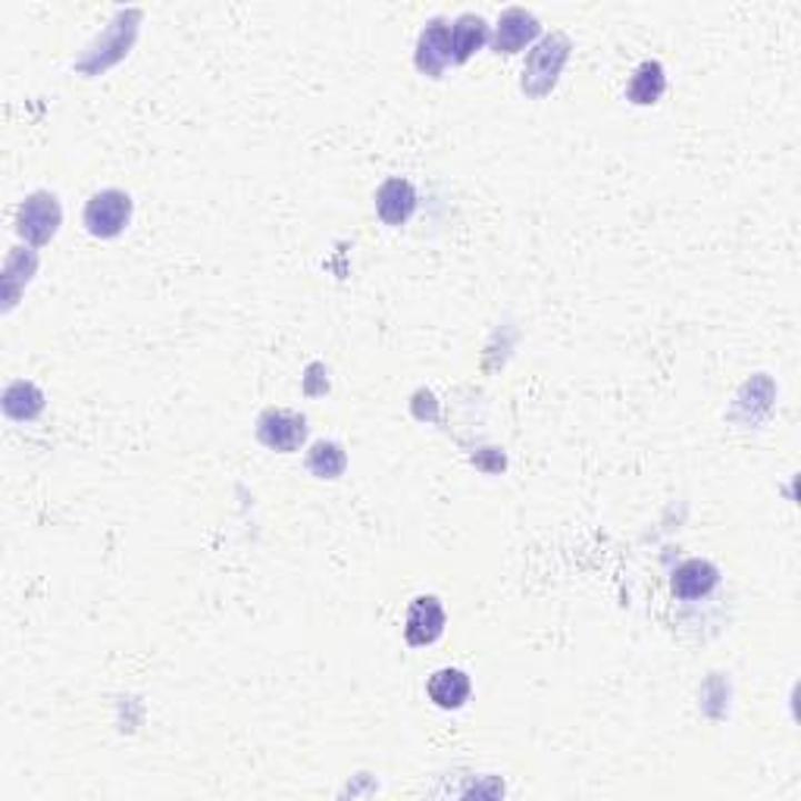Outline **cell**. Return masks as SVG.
<instances>
[{
  "label": "cell",
  "instance_id": "cell-1",
  "mask_svg": "<svg viewBox=\"0 0 801 801\" xmlns=\"http://www.w3.org/2000/svg\"><path fill=\"white\" fill-rule=\"evenodd\" d=\"M567 57H570V41L563 34H548L542 44H535L529 51L527 69H523V91L532 94V98L548 94L554 88V82H558Z\"/></svg>",
  "mask_w": 801,
  "mask_h": 801
},
{
  "label": "cell",
  "instance_id": "cell-2",
  "mask_svg": "<svg viewBox=\"0 0 801 801\" xmlns=\"http://www.w3.org/2000/svg\"><path fill=\"white\" fill-rule=\"evenodd\" d=\"M132 217V201L126 191L107 188L101 194H94L86 207V226L91 236L98 239H117L122 229L129 226Z\"/></svg>",
  "mask_w": 801,
  "mask_h": 801
},
{
  "label": "cell",
  "instance_id": "cell-3",
  "mask_svg": "<svg viewBox=\"0 0 801 801\" xmlns=\"http://www.w3.org/2000/svg\"><path fill=\"white\" fill-rule=\"evenodd\" d=\"M257 435L260 442L273 451H298L301 442L308 439V420L294 410H263L257 420Z\"/></svg>",
  "mask_w": 801,
  "mask_h": 801
},
{
  "label": "cell",
  "instance_id": "cell-4",
  "mask_svg": "<svg viewBox=\"0 0 801 801\" xmlns=\"http://www.w3.org/2000/svg\"><path fill=\"white\" fill-rule=\"evenodd\" d=\"M60 229V204L48 191L32 194L26 204L19 207V236L32 244H48Z\"/></svg>",
  "mask_w": 801,
  "mask_h": 801
},
{
  "label": "cell",
  "instance_id": "cell-5",
  "mask_svg": "<svg viewBox=\"0 0 801 801\" xmlns=\"http://www.w3.org/2000/svg\"><path fill=\"white\" fill-rule=\"evenodd\" d=\"M444 632V608L435 595L413 598L408 611V627L404 639L410 645H432Z\"/></svg>",
  "mask_w": 801,
  "mask_h": 801
},
{
  "label": "cell",
  "instance_id": "cell-6",
  "mask_svg": "<svg viewBox=\"0 0 801 801\" xmlns=\"http://www.w3.org/2000/svg\"><path fill=\"white\" fill-rule=\"evenodd\" d=\"M542 26L539 19L520 10V7H511L504 10L501 19H498V32H494V51L498 53H517L527 48L532 38H539Z\"/></svg>",
  "mask_w": 801,
  "mask_h": 801
},
{
  "label": "cell",
  "instance_id": "cell-7",
  "mask_svg": "<svg viewBox=\"0 0 801 801\" xmlns=\"http://www.w3.org/2000/svg\"><path fill=\"white\" fill-rule=\"evenodd\" d=\"M454 63L451 57V26L444 22H429L423 34H420V44H417V67L427 76H442L444 67Z\"/></svg>",
  "mask_w": 801,
  "mask_h": 801
},
{
  "label": "cell",
  "instance_id": "cell-8",
  "mask_svg": "<svg viewBox=\"0 0 801 801\" xmlns=\"http://www.w3.org/2000/svg\"><path fill=\"white\" fill-rule=\"evenodd\" d=\"M376 210L389 226H404L417 210V191L408 179H389L376 191Z\"/></svg>",
  "mask_w": 801,
  "mask_h": 801
},
{
  "label": "cell",
  "instance_id": "cell-9",
  "mask_svg": "<svg viewBox=\"0 0 801 801\" xmlns=\"http://www.w3.org/2000/svg\"><path fill=\"white\" fill-rule=\"evenodd\" d=\"M427 692L442 711H458V708H463V701L470 699V677L463 670L444 667V670H435L429 677Z\"/></svg>",
  "mask_w": 801,
  "mask_h": 801
},
{
  "label": "cell",
  "instance_id": "cell-10",
  "mask_svg": "<svg viewBox=\"0 0 801 801\" xmlns=\"http://www.w3.org/2000/svg\"><path fill=\"white\" fill-rule=\"evenodd\" d=\"M720 580L714 563L708 561H685L682 567H677L673 573V595L680 598H701L708 595L711 589Z\"/></svg>",
  "mask_w": 801,
  "mask_h": 801
},
{
  "label": "cell",
  "instance_id": "cell-11",
  "mask_svg": "<svg viewBox=\"0 0 801 801\" xmlns=\"http://www.w3.org/2000/svg\"><path fill=\"white\" fill-rule=\"evenodd\" d=\"M485 41H489L485 19L473 17V13H463V17L451 26V57H454V63H467Z\"/></svg>",
  "mask_w": 801,
  "mask_h": 801
},
{
  "label": "cell",
  "instance_id": "cell-12",
  "mask_svg": "<svg viewBox=\"0 0 801 801\" xmlns=\"http://www.w3.org/2000/svg\"><path fill=\"white\" fill-rule=\"evenodd\" d=\"M667 88V76H664V67L661 63H654V60H648L642 67L635 69V76L630 79V101L632 103H658L661 101V94H664Z\"/></svg>",
  "mask_w": 801,
  "mask_h": 801
},
{
  "label": "cell",
  "instance_id": "cell-13",
  "mask_svg": "<svg viewBox=\"0 0 801 801\" xmlns=\"http://www.w3.org/2000/svg\"><path fill=\"white\" fill-rule=\"evenodd\" d=\"M3 410L13 420H34L44 410V394L32 382H13L3 394Z\"/></svg>",
  "mask_w": 801,
  "mask_h": 801
},
{
  "label": "cell",
  "instance_id": "cell-14",
  "mask_svg": "<svg viewBox=\"0 0 801 801\" xmlns=\"http://www.w3.org/2000/svg\"><path fill=\"white\" fill-rule=\"evenodd\" d=\"M308 467H310V473H313V477L339 479L341 473H344V467H348V458H344L341 444L317 442L313 448H310Z\"/></svg>",
  "mask_w": 801,
  "mask_h": 801
}]
</instances>
